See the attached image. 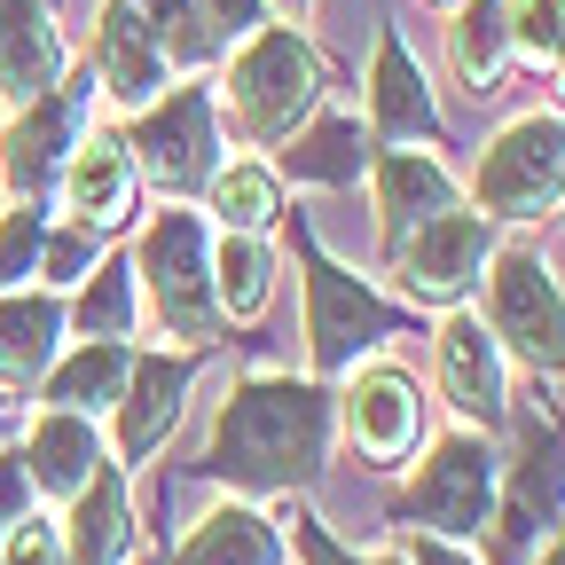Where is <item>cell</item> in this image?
<instances>
[{"mask_svg": "<svg viewBox=\"0 0 565 565\" xmlns=\"http://www.w3.org/2000/svg\"><path fill=\"white\" fill-rule=\"evenodd\" d=\"M330 463V393L291 370L244 377L204 433V471L228 479L236 494H291L315 487Z\"/></svg>", "mask_w": 565, "mask_h": 565, "instance_id": "6da1fadb", "label": "cell"}, {"mask_svg": "<svg viewBox=\"0 0 565 565\" xmlns=\"http://www.w3.org/2000/svg\"><path fill=\"white\" fill-rule=\"evenodd\" d=\"M134 282H141V307L166 338H181L189 353L212 345L228 322H221V299H212V236L189 204H166L150 212V228L134 244Z\"/></svg>", "mask_w": 565, "mask_h": 565, "instance_id": "7a4b0ae2", "label": "cell"}, {"mask_svg": "<svg viewBox=\"0 0 565 565\" xmlns=\"http://www.w3.org/2000/svg\"><path fill=\"white\" fill-rule=\"evenodd\" d=\"M228 103V118H236V134L244 141H291L315 110H322V63H315V47L291 32V24H259L244 47H236V63H228V79L212 87Z\"/></svg>", "mask_w": 565, "mask_h": 565, "instance_id": "3957f363", "label": "cell"}, {"mask_svg": "<svg viewBox=\"0 0 565 565\" xmlns=\"http://www.w3.org/2000/svg\"><path fill=\"white\" fill-rule=\"evenodd\" d=\"M291 244H299V267H307V370L315 377H345L370 345H385L416 322L393 299H377L353 267H338L307 221H291Z\"/></svg>", "mask_w": 565, "mask_h": 565, "instance_id": "277c9868", "label": "cell"}, {"mask_svg": "<svg viewBox=\"0 0 565 565\" xmlns=\"http://www.w3.org/2000/svg\"><path fill=\"white\" fill-rule=\"evenodd\" d=\"M494 557L526 565L550 534H565V424L557 408H519V456L494 479Z\"/></svg>", "mask_w": 565, "mask_h": 565, "instance_id": "5b68a950", "label": "cell"}, {"mask_svg": "<svg viewBox=\"0 0 565 565\" xmlns=\"http://www.w3.org/2000/svg\"><path fill=\"white\" fill-rule=\"evenodd\" d=\"M503 362H526L534 377H565V282L534 244H494L487 259V315Z\"/></svg>", "mask_w": 565, "mask_h": 565, "instance_id": "8992f818", "label": "cell"}, {"mask_svg": "<svg viewBox=\"0 0 565 565\" xmlns=\"http://www.w3.org/2000/svg\"><path fill=\"white\" fill-rule=\"evenodd\" d=\"M126 150H134V173L158 181L173 204L212 189V173H221V95H212L204 79L166 87L150 110H134Z\"/></svg>", "mask_w": 565, "mask_h": 565, "instance_id": "52a82bcc", "label": "cell"}, {"mask_svg": "<svg viewBox=\"0 0 565 565\" xmlns=\"http://www.w3.org/2000/svg\"><path fill=\"white\" fill-rule=\"evenodd\" d=\"M565 196V118L557 110H526L479 150L471 173V212L487 221H534Z\"/></svg>", "mask_w": 565, "mask_h": 565, "instance_id": "ba28073f", "label": "cell"}, {"mask_svg": "<svg viewBox=\"0 0 565 565\" xmlns=\"http://www.w3.org/2000/svg\"><path fill=\"white\" fill-rule=\"evenodd\" d=\"M87 87L95 79H55L40 103H17V118L0 126V181L17 204H47L71 150L87 141Z\"/></svg>", "mask_w": 565, "mask_h": 565, "instance_id": "9c48e42d", "label": "cell"}, {"mask_svg": "<svg viewBox=\"0 0 565 565\" xmlns=\"http://www.w3.org/2000/svg\"><path fill=\"white\" fill-rule=\"evenodd\" d=\"M494 479H503V463H494L487 433H448V440H433V456L416 463L401 511L416 526H433L440 542H463V534H479L494 519Z\"/></svg>", "mask_w": 565, "mask_h": 565, "instance_id": "30bf717a", "label": "cell"}, {"mask_svg": "<svg viewBox=\"0 0 565 565\" xmlns=\"http://www.w3.org/2000/svg\"><path fill=\"white\" fill-rule=\"evenodd\" d=\"M487 259H494V221L471 212V204L440 212L433 228H416L401 244V259H393L401 267V291H408V315L416 307H448L456 315V299L487 282Z\"/></svg>", "mask_w": 565, "mask_h": 565, "instance_id": "8fae6325", "label": "cell"}, {"mask_svg": "<svg viewBox=\"0 0 565 565\" xmlns=\"http://www.w3.org/2000/svg\"><path fill=\"white\" fill-rule=\"evenodd\" d=\"M433 353H440V393H448V408H456L463 424H479V433L511 424V362H503V345H494V330H487L479 315L456 307V315L440 322Z\"/></svg>", "mask_w": 565, "mask_h": 565, "instance_id": "7c38bea8", "label": "cell"}, {"mask_svg": "<svg viewBox=\"0 0 565 565\" xmlns=\"http://www.w3.org/2000/svg\"><path fill=\"white\" fill-rule=\"evenodd\" d=\"M338 416H345L353 448H362L370 463H401V456L416 448V433H424L416 377H408V370H393V362H362V370H345Z\"/></svg>", "mask_w": 565, "mask_h": 565, "instance_id": "4fadbf2b", "label": "cell"}, {"mask_svg": "<svg viewBox=\"0 0 565 565\" xmlns=\"http://www.w3.org/2000/svg\"><path fill=\"white\" fill-rule=\"evenodd\" d=\"M370 181H377V228H385V259H401V244L416 228H433L440 212L463 204L456 173L433 158V150H377L370 158Z\"/></svg>", "mask_w": 565, "mask_h": 565, "instance_id": "5bb4252c", "label": "cell"}, {"mask_svg": "<svg viewBox=\"0 0 565 565\" xmlns=\"http://www.w3.org/2000/svg\"><path fill=\"white\" fill-rule=\"evenodd\" d=\"M370 141L385 134L393 150H424V141H440V103H433V79H424V63L408 55V40L385 24L377 32V63H370Z\"/></svg>", "mask_w": 565, "mask_h": 565, "instance_id": "9a60e30c", "label": "cell"}, {"mask_svg": "<svg viewBox=\"0 0 565 565\" xmlns=\"http://www.w3.org/2000/svg\"><path fill=\"white\" fill-rule=\"evenodd\" d=\"M95 87L118 110H150L173 87V63H166L158 32L141 24L126 0H103V9H95Z\"/></svg>", "mask_w": 565, "mask_h": 565, "instance_id": "2e32d148", "label": "cell"}, {"mask_svg": "<svg viewBox=\"0 0 565 565\" xmlns=\"http://www.w3.org/2000/svg\"><path fill=\"white\" fill-rule=\"evenodd\" d=\"M189 385H196V353H134V377L118 393V456L126 463L166 448V433L181 424Z\"/></svg>", "mask_w": 565, "mask_h": 565, "instance_id": "e0dca14e", "label": "cell"}, {"mask_svg": "<svg viewBox=\"0 0 565 565\" xmlns=\"http://www.w3.org/2000/svg\"><path fill=\"white\" fill-rule=\"evenodd\" d=\"M134 150H126V134H87L79 150H71L55 196H63V221H79L95 236L126 228V212H134Z\"/></svg>", "mask_w": 565, "mask_h": 565, "instance_id": "ac0fdd59", "label": "cell"}, {"mask_svg": "<svg viewBox=\"0 0 565 565\" xmlns=\"http://www.w3.org/2000/svg\"><path fill=\"white\" fill-rule=\"evenodd\" d=\"M103 471V433L95 416H71V408H40L24 424V479L32 494H55V503H79V487Z\"/></svg>", "mask_w": 565, "mask_h": 565, "instance_id": "d6986e66", "label": "cell"}, {"mask_svg": "<svg viewBox=\"0 0 565 565\" xmlns=\"http://www.w3.org/2000/svg\"><path fill=\"white\" fill-rule=\"evenodd\" d=\"M63 79V32L47 0H0V103H40Z\"/></svg>", "mask_w": 565, "mask_h": 565, "instance_id": "ffe728a7", "label": "cell"}, {"mask_svg": "<svg viewBox=\"0 0 565 565\" xmlns=\"http://www.w3.org/2000/svg\"><path fill=\"white\" fill-rule=\"evenodd\" d=\"M63 299L55 291H0V393H24L55 370L63 353Z\"/></svg>", "mask_w": 565, "mask_h": 565, "instance_id": "44dd1931", "label": "cell"}, {"mask_svg": "<svg viewBox=\"0 0 565 565\" xmlns=\"http://www.w3.org/2000/svg\"><path fill=\"white\" fill-rule=\"evenodd\" d=\"M370 126L353 118V110H322L307 118V134H291V150H275L267 166L275 173H291V181H322V189H353L370 173Z\"/></svg>", "mask_w": 565, "mask_h": 565, "instance_id": "7402d4cb", "label": "cell"}, {"mask_svg": "<svg viewBox=\"0 0 565 565\" xmlns=\"http://www.w3.org/2000/svg\"><path fill=\"white\" fill-rule=\"evenodd\" d=\"M134 550V503H126V479L118 463H103L79 503H71V526H63V565H126Z\"/></svg>", "mask_w": 565, "mask_h": 565, "instance_id": "603a6c76", "label": "cell"}, {"mask_svg": "<svg viewBox=\"0 0 565 565\" xmlns=\"http://www.w3.org/2000/svg\"><path fill=\"white\" fill-rule=\"evenodd\" d=\"M173 565H282V526L259 503H221L189 526Z\"/></svg>", "mask_w": 565, "mask_h": 565, "instance_id": "cb8c5ba5", "label": "cell"}, {"mask_svg": "<svg viewBox=\"0 0 565 565\" xmlns=\"http://www.w3.org/2000/svg\"><path fill=\"white\" fill-rule=\"evenodd\" d=\"M212 221H221V236H259L291 221V196H282V173L267 158H228L221 173H212Z\"/></svg>", "mask_w": 565, "mask_h": 565, "instance_id": "d4e9b609", "label": "cell"}, {"mask_svg": "<svg viewBox=\"0 0 565 565\" xmlns=\"http://www.w3.org/2000/svg\"><path fill=\"white\" fill-rule=\"evenodd\" d=\"M126 377H134V345H118V338H87L79 353H63V362H55L40 385H47V408L95 416V408H118Z\"/></svg>", "mask_w": 565, "mask_h": 565, "instance_id": "484cf974", "label": "cell"}, {"mask_svg": "<svg viewBox=\"0 0 565 565\" xmlns=\"http://www.w3.org/2000/svg\"><path fill=\"white\" fill-rule=\"evenodd\" d=\"M448 63L471 95H494V79L511 63V9L503 0H463L456 24H448Z\"/></svg>", "mask_w": 565, "mask_h": 565, "instance_id": "4316f807", "label": "cell"}, {"mask_svg": "<svg viewBox=\"0 0 565 565\" xmlns=\"http://www.w3.org/2000/svg\"><path fill=\"white\" fill-rule=\"evenodd\" d=\"M212 299H221V322H259L275 299V252L259 236H221L212 244Z\"/></svg>", "mask_w": 565, "mask_h": 565, "instance_id": "83f0119b", "label": "cell"}, {"mask_svg": "<svg viewBox=\"0 0 565 565\" xmlns=\"http://www.w3.org/2000/svg\"><path fill=\"white\" fill-rule=\"evenodd\" d=\"M63 315L79 322L87 338H118V345H126V338H134V315H141V307H134V259H103Z\"/></svg>", "mask_w": 565, "mask_h": 565, "instance_id": "f1b7e54d", "label": "cell"}, {"mask_svg": "<svg viewBox=\"0 0 565 565\" xmlns=\"http://www.w3.org/2000/svg\"><path fill=\"white\" fill-rule=\"evenodd\" d=\"M47 244V204H0V291H32Z\"/></svg>", "mask_w": 565, "mask_h": 565, "instance_id": "f546056e", "label": "cell"}, {"mask_svg": "<svg viewBox=\"0 0 565 565\" xmlns=\"http://www.w3.org/2000/svg\"><path fill=\"white\" fill-rule=\"evenodd\" d=\"M126 9H134L141 24H150V32H158V47H166V63H204L212 47H221V40H212V32H204V17H196V0H126Z\"/></svg>", "mask_w": 565, "mask_h": 565, "instance_id": "4dcf8cb0", "label": "cell"}, {"mask_svg": "<svg viewBox=\"0 0 565 565\" xmlns=\"http://www.w3.org/2000/svg\"><path fill=\"white\" fill-rule=\"evenodd\" d=\"M103 267V236L79 228V221H47V244H40V291L47 282H87Z\"/></svg>", "mask_w": 565, "mask_h": 565, "instance_id": "1f68e13d", "label": "cell"}, {"mask_svg": "<svg viewBox=\"0 0 565 565\" xmlns=\"http://www.w3.org/2000/svg\"><path fill=\"white\" fill-rule=\"evenodd\" d=\"M503 9H511V55L557 63V47H565V0H503Z\"/></svg>", "mask_w": 565, "mask_h": 565, "instance_id": "d6a6232c", "label": "cell"}, {"mask_svg": "<svg viewBox=\"0 0 565 565\" xmlns=\"http://www.w3.org/2000/svg\"><path fill=\"white\" fill-rule=\"evenodd\" d=\"M0 565H63V519H24L9 542H0Z\"/></svg>", "mask_w": 565, "mask_h": 565, "instance_id": "836d02e7", "label": "cell"}, {"mask_svg": "<svg viewBox=\"0 0 565 565\" xmlns=\"http://www.w3.org/2000/svg\"><path fill=\"white\" fill-rule=\"evenodd\" d=\"M196 17H204V32L221 40V47H228V40L244 47V40L267 24V0H196Z\"/></svg>", "mask_w": 565, "mask_h": 565, "instance_id": "e575fe53", "label": "cell"}, {"mask_svg": "<svg viewBox=\"0 0 565 565\" xmlns=\"http://www.w3.org/2000/svg\"><path fill=\"white\" fill-rule=\"evenodd\" d=\"M282 526H291V542H299V557H307V565H370V557H353V550H345L315 511H291Z\"/></svg>", "mask_w": 565, "mask_h": 565, "instance_id": "d590c367", "label": "cell"}, {"mask_svg": "<svg viewBox=\"0 0 565 565\" xmlns=\"http://www.w3.org/2000/svg\"><path fill=\"white\" fill-rule=\"evenodd\" d=\"M32 503H40V494H32V479H24V456H0V542L32 519Z\"/></svg>", "mask_w": 565, "mask_h": 565, "instance_id": "8d00e7d4", "label": "cell"}, {"mask_svg": "<svg viewBox=\"0 0 565 565\" xmlns=\"http://www.w3.org/2000/svg\"><path fill=\"white\" fill-rule=\"evenodd\" d=\"M401 557H408V565H479V557H463V550H456V542H440V534H416Z\"/></svg>", "mask_w": 565, "mask_h": 565, "instance_id": "74e56055", "label": "cell"}, {"mask_svg": "<svg viewBox=\"0 0 565 565\" xmlns=\"http://www.w3.org/2000/svg\"><path fill=\"white\" fill-rule=\"evenodd\" d=\"M534 565H565V534H550V542H542V557H534Z\"/></svg>", "mask_w": 565, "mask_h": 565, "instance_id": "f35d334b", "label": "cell"}, {"mask_svg": "<svg viewBox=\"0 0 565 565\" xmlns=\"http://www.w3.org/2000/svg\"><path fill=\"white\" fill-rule=\"evenodd\" d=\"M9 424H17V401H9V393H0V433H9Z\"/></svg>", "mask_w": 565, "mask_h": 565, "instance_id": "ab89813d", "label": "cell"}, {"mask_svg": "<svg viewBox=\"0 0 565 565\" xmlns=\"http://www.w3.org/2000/svg\"><path fill=\"white\" fill-rule=\"evenodd\" d=\"M550 71H557V95H565V47H557V63H550Z\"/></svg>", "mask_w": 565, "mask_h": 565, "instance_id": "60d3db41", "label": "cell"}, {"mask_svg": "<svg viewBox=\"0 0 565 565\" xmlns=\"http://www.w3.org/2000/svg\"><path fill=\"white\" fill-rule=\"evenodd\" d=\"M370 565H408V557H401V550H385V557H370Z\"/></svg>", "mask_w": 565, "mask_h": 565, "instance_id": "b9f144b4", "label": "cell"}, {"mask_svg": "<svg viewBox=\"0 0 565 565\" xmlns=\"http://www.w3.org/2000/svg\"><path fill=\"white\" fill-rule=\"evenodd\" d=\"M275 9H307V0H275Z\"/></svg>", "mask_w": 565, "mask_h": 565, "instance_id": "7bdbcfd3", "label": "cell"}, {"mask_svg": "<svg viewBox=\"0 0 565 565\" xmlns=\"http://www.w3.org/2000/svg\"><path fill=\"white\" fill-rule=\"evenodd\" d=\"M448 9H463V0H448Z\"/></svg>", "mask_w": 565, "mask_h": 565, "instance_id": "ee69618b", "label": "cell"}, {"mask_svg": "<svg viewBox=\"0 0 565 565\" xmlns=\"http://www.w3.org/2000/svg\"><path fill=\"white\" fill-rule=\"evenodd\" d=\"M47 9H55V0H47Z\"/></svg>", "mask_w": 565, "mask_h": 565, "instance_id": "f6af8a7d", "label": "cell"}, {"mask_svg": "<svg viewBox=\"0 0 565 565\" xmlns=\"http://www.w3.org/2000/svg\"><path fill=\"white\" fill-rule=\"evenodd\" d=\"M557 204H565V196H557Z\"/></svg>", "mask_w": 565, "mask_h": 565, "instance_id": "bcb514c9", "label": "cell"}]
</instances>
